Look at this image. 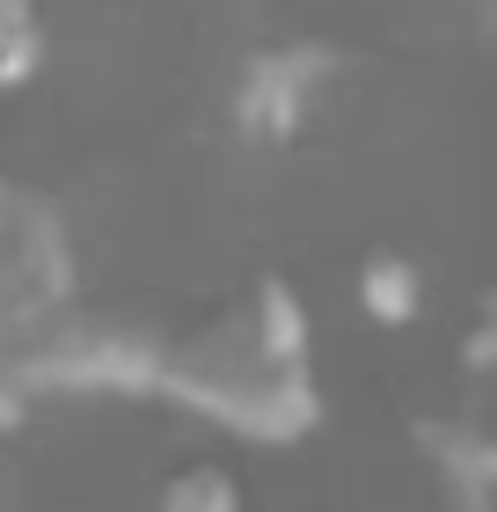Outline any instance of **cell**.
<instances>
[{
    "label": "cell",
    "mask_w": 497,
    "mask_h": 512,
    "mask_svg": "<svg viewBox=\"0 0 497 512\" xmlns=\"http://www.w3.org/2000/svg\"><path fill=\"white\" fill-rule=\"evenodd\" d=\"M359 308L373 322H388V330H402V322L424 315V271L410 264L402 249H373L359 264Z\"/></svg>",
    "instance_id": "obj_6"
},
{
    "label": "cell",
    "mask_w": 497,
    "mask_h": 512,
    "mask_svg": "<svg viewBox=\"0 0 497 512\" xmlns=\"http://www.w3.org/2000/svg\"><path fill=\"white\" fill-rule=\"evenodd\" d=\"M22 330H30V322L15 315L8 293H0V432L30 417V388H22V374H15V344H22Z\"/></svg>",
    "instance_id": "obj_9"
},
{
    "label": "cell",
    "mask_w": 497,
    "mask_h": 512,
    "mask_svg": "<svg viewBox=\"0 0 497 512\" xmlns=\"http://www.w3.org/2000/svg\"><path fill=\"white\" fill-rule=\"evenodd\" d=\"M461 359H490V366H497V286L483 293V308H476V330H468Z\"/></svg>",
    "instance_id": "obj_10"
},
{
    "label": "cell",
    "mask_w": 497,
    "mask_h": 512,
    "mask_svg": "<svg viewBox=\"0 0 497 512\" xmlns=\"http://www.w3.org/2000/svg\"><path fill=\"white\" fill-rule=\"evenodd\" d=\"M417 454L461 505H497V366L461 359V388L417 417Z\"/></svg>",
    "instance_id": "obj_5"
},
{
    "label": "cell",
    "mask_w": 497,
    "mask_h": 512,
    "mask_svg": "<svg viewBox=\"0 0 497 512\" xmlns=\"http://www.w3.org/2000/svg\"><path fill=\"white\" fill-rule=\"evenodd\" d=\"M74 278L81 264H74V227H66L59 198L37 191L30 176L0 169V293L15 300L22 322H37L81 293Z\"/></svg>",
    "instance_id": "obj_3"
},
{
    "label": "cell",
    "mask_w": 497,
    "mask_h": 512,
    "mask_svg": "<svg viewBox=\"0 0 497 512\" xmlns=\"http://www.w3.org/2000/svg\"><path fill=\"white\" fill-rule=\"evenodd\" d=\"M161 505H176V512H234L242 505V476L220 469V461H191V469H176L161 483Z\"/></svg>",
    "instance_id": "obj_8"
},
{
    "label": "cell",
    "mask_w": 497,
    "mask_h": 512,
    "mask_svg": "<svg viewBox=\"0 0 497 512\" xmlns=\"http://www.w3.org/2000/svg\"><path fill=\"white\" fill-rule=\"evenodd\" d=\"M44 52H52L44 8H37V0H0V96L30 88L44 74Z\"/></svg>",
    "instance_id": "obj_7"
},
{
    "label": "cell",
    "mask_w": 497,
    "mask_h": 512,
    "mask_svg": "<svg viewBox=\"0 0 497 512\" xmlns=\"http://www.w3.org/2000/svg\"><path fill=\"white\" fill-rule=\"evenodd\" d=\"M161 395L198 410L256 447H293L322 425V381H315V322L293 278L264 271L256 286L227 293L191 330H169Z\"/></svg>",
    "instance_id": "obj_1"
},
{
    "label": "cell",
    "mask_w": 497,
    "mask_h": 512,
    "mask_svg": "<svg viewBox=\"0 0 497 512\" xmlns=\"http://www.w3.org/2000/svg\"><path fill=\"white\" fill-rule=\"evenodd\" d=\"M337 74H344V52L329 37H286V44L249 52L242 74H234V132L249 147H293L315 125Z\"/></svg>",
    "instance_id": "obj_4"
},
{
    "label": "cell",
    "mask_w": 497,
    "mask_h": 512,
    "mask_svg": "<svg viewBox=\"0 0 497 512\" xmlns=\"http://www.w3.org/2000/svg\"><path fill=\"white\" fill-rule=\"evenodd\" d=\"M161 359H169L161 322L96 308L81 293L37 315L15 344V374L30 403L44 395H161Z\"/></svg>",
    "instance_id": "obj_2"
}]
</instances>
